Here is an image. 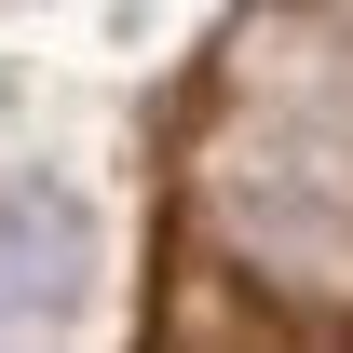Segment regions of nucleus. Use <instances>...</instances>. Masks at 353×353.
<instances>
[{
	"label": "nucleus",
	"mask_w": 353,
	"mask_h": 353,
	"mask_svg": "<svg viewBox=\"0 0 353 353\" xmlns=\"http://www.w3.org/2000/svg\"><path fill=\"white\" fill-rule=\"evenodd\" d=\"M68 285H82V204L14 176L0 190V312H54Z\"/></svg>",
	"instance_id": "obj_1"
}]
</instances>
